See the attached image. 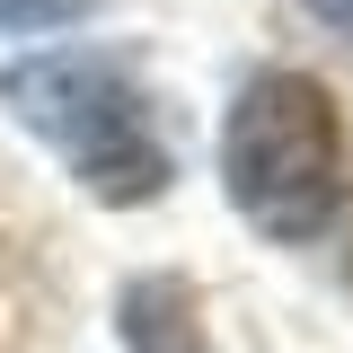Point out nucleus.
<instances>
[{
    "label": "nucleus",
    "mask_w": 353,
    "mask_h": 353,
    "mask_svg": "<svg viewBox=\"0 0 353 353\" xmlns=\"http://www.w3.org/2000/svg\"><path fill=\"white\" fill-rule=\"evenodd\" d=\"M115 318H124V345L132 353H212V345H203V318H194V292H185L176 274L124 283Z\"/></svg>",
    "instance_id": "7ed1b4c3"
},
{
    "label": "nucleus",
    "mask_w": 353,
    "mask_h": 353,
    "mask_svg": "<svg viewBox=\"0 0 353 353\" xmlns=\"http://www.w3.org/2000/svg\"><path fill=\"white\" fill-rule=\"evenodd\" d=\"M345 274H353V256H345Z\"/></svg>",
    "instance_id": "423d86ee"
},
{
    "label": "nucleus",
    "mask_w": 353,
    "mask_h": 353,
    "mask_svg": "<svg viewBox=\"0 0 353 353\" xmlns=\"http://www.w3.org/2000/svg\"><path fill=\"white\" fill-rule=\"evenodd\" d=\"M221 176H230V203L265 239H318L345 212V115H336V97L301 71L248 80L230 106V132H221Z\"/></svg>",
    "instance_id": "f257e3e1"
},
{
    "label": "nucleus",
    "mask_w": 353,
    "mask_h": 353,
    "mask_svg": "<svg viewBox=\"0 0 353 353\" xmlns=\"http://www.w3.org/2000/svg\"><path fill=\"white\" fill-rule=\"evenodd\" d=\"M309 9H318V18H327L336 36H353V0H309Z\"/></svg>",
    "instance_id": "39448f33"
},
{
    "label": "nucleus",
    "mask_w": 353,
    "mask_h": 353,
    "mask_svg": "<svg viewBox=\"0 0 353 353\" xmlns=\"http://www.w3.org/2000/svg\"><path fill=\"white\" fill-rule=\"evenodd\" d=\"M0 106L27 132H44L97 203H150L168 185L150 106L124 80V62H106V53H27L0 71Z\"/></svg>",
    "instance_id": "f03ea898"
},
{
    "label": "nucleus",
    "mask_w": 353,
    "mask_h": 353,
    "mask_svg": "<svg viewBox=\"0 0 353 353\" xmlns=\"http://www.w3.org/2000/svg\"><path fill=\"white\" fill-rule=\"evenodd\" d=\"M88 0H0V27H62V18H80Z\"/></svg>",
    "instance_id": "20e7f679"
}]
</instances>
